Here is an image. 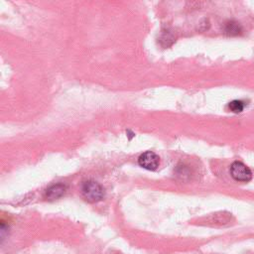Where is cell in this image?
<instances>
[{
	"label": "cell",
	"instance_id": "obj_3",
	"mask_svg": "<svg viewBox=\"0 0 254 254\" xmlns=\"http://www.w3.org/2000/svg\"><path fill=\"white\" fill-rule=\"evenodd\" d=\"M160 158L152 151H147L141 154L138 158V164L149 171H155L159 167Z\"/></svg>",
	"mask_w": 254,
	"mask_h": 254
},
{
	"label": "cell",
	"instance_id": "obj_6",
	"mask_svg": "<svg viewBox=\"0 0 254 254\" xmlns=\"http://www.w3.org/2000/svg\"><path fill=\"white\" fill-rule=\"evenodd\" d=\"M228 107L229 109L232 111V112H235V113H239L243 110L244 108V103L240 100H233L231 102H229L228 104Z\"/></svg>",
	"mask_w": 254,
	"mask_h": 254
},
{
	"label": "cell",
	"instance_id": "obj_4",
	"mask_svg": "<svg viewBox=\"0 0 254 254\" xmlns=\"http://www.w3.org/2000/svg\"><path fill=\"white\" fill-rule=\"evenodd\" d=\"M66 190V187L64 184H56L51 187H49L46 190V197L50 200H54L57 198L62 197Z\"/></svg>",
	"mask_w": 254,
	"mask_h": 254
},
{
	"label": "cell",
	"instance_id": "obj_2",
	"mask_svg": "<svg viewBox=\"0 0 254 254\" xmlns=\"http://www.w3.org/2000/svg\"><path fill=\"white\" fill-rule=\"evenodd\" d=\"M231 177L238 182H248L252 178V172L250 169L241 162L235 161L230 166Z\"/></svg>",
	"mask_w": 254,
	"mask_h": 254
},
{
	"label": "cell",
	"instance_id": "obj_5",
	"mask_svg": "<svg viewBox=\"0 0 254 254\" xmlns=\"http://www.w3.org/2000/svg\"><path fill=\"white\" fill-rule=\"evenodd\" d=\"M224 31L227 35L235 36V35H238L242 32V28H241L239 23H237L235 21H228L224 25Z\"/></svg>",
	"mask_w": 254,
	"mask_h": 254
},
{
	"label": "cell",
	"instance_id": "obj_1",
	"mask_svg": "<svg viewBox=\"0 0 254 254\" xmlns=\"http://www.w3.org/2000/svg\"><path fill=\"white\" fill-rule=\"evenodd\" d=\"M81 194L88 202H97L104 197L103 187L95 181L89 180L81 185Z\"/></svg>",
	"mask_w": 254,
	"mask_h": 254
}]
</instances>
